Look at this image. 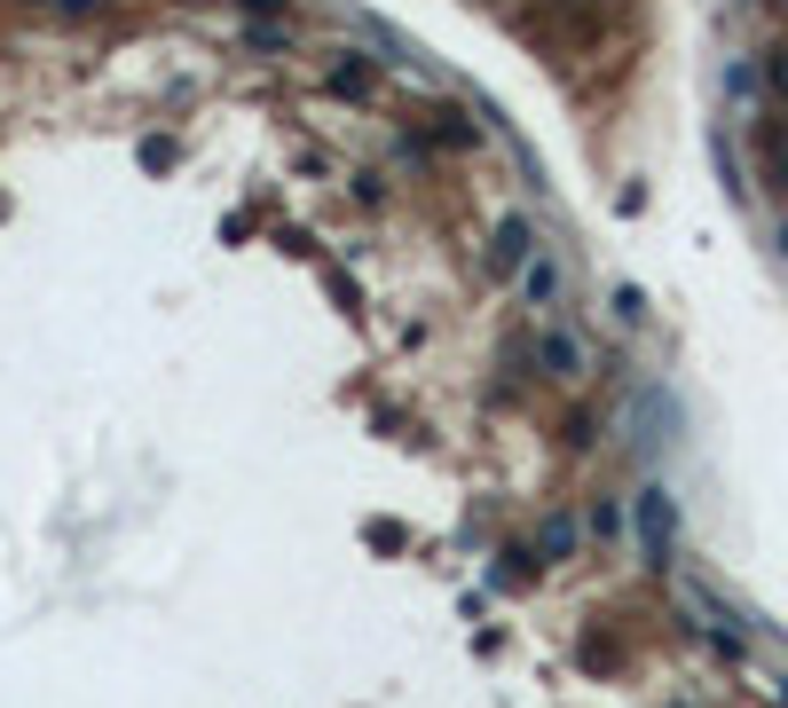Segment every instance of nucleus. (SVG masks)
Returning a JSON list of instances; mask_svg holds the SVG:
<instances>
[{
  "label": "nucleus",
  "instance_id": "nucleus-1",
  "mask_svg": "<svg viewBox=\"0 0 788 708\" xmlns=\"http://www.w3.org/2000/svg\"><path fill=\"white\" fill-rule=\"evenodd\" d=\"M639 551H647L654 567L670 559V496H663V488H647V496H639Z\"/></svg>",
  "mask_w": 788,
  "mask_h": 708
},
{
  "label": "nucleus",
  "instance_id": "nucleus-2",
  "mask_svg": "<svg viewBox=\"0 0 788 708\" xmlns=\"http://www.w3.org/2000/svg\"><path fill=\"white\" fill-rule=\"evenodd\" d=\"M520 284H529L537 308H552V299H561V260H529V276H520Z\"/></svg>",
  "mask_w": 788,
  "mask_h": 708
},
{
  "label": "nucleus",
  "instance_id": "nucleus-6",
  "mask_svg": "<svg viewBox=\"0 0 788 708\" xmlns=\"http://www.w3.org/2000/svg\"><path fill=\"white\" fill-rule=\"evenodd\" d=\"M773 87H780V95H788V55H773Z\"/></svg>",
  "mask_w": 788,
  "mask_h": 708
},
{
  "label": "nucleus",
  "instance_id": "nucleus-4",
  "mask_svg": "<svg viewBox=\"0 0 788 708\" xmlns=\"http://www.w3.org/2000/svg\"><path fill=\"white\" fill-rule=\"evenodd\" d=\"M544 355H552V370H561V378H576V370H583V347H576V339H561V331L544 339Z\"/></svg>",
  "mask_w": 788,
  "mask_h": 708
},
{
  "label": "nucleus",
  "instance_id": "nucleus-5",
  "mask_svg": "<svg viewBox=\"0 0 788 708\" xmlns=\"http://www.w3.org/2000/svg\"><path fill=\"white\" fill-rule=\"evenodd\" d=\"M332 87H340V95H364V87H371V63H340Z\"/></svg>",
  "mask_w": 788,
  "mask_h": 708
},
{
  "label": "nucleus",
  "instance_id": "nucleus-3",
  "mask_svg": "<svg viewBox=\"0 0 788 708\" xmlns=\"http://www.w3.org/2000/svg\"><path fill=\"white\" fill-rule=\"evenodd\" d=\"M513 260H529V221H505L497 228V268H513Z\"/></svg>",
  "mask_w": 788,
  "mask_h": 708
}]
</instances>
